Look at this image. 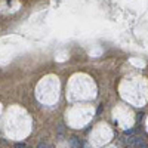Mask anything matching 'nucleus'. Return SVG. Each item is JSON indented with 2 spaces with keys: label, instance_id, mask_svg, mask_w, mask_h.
<instances>
[{
  "label": "nucleus",
  "instance_id": "obj_4",
  "mask_svg": "<svg viewBox=\"0 0 148 148\" xmlns=\"http://www.w3.org/2000/svg\"><path fill=\"white\" fill-rule=\"evenodd\" d=\"M138 148H148V145H145V144H142V145H139Z\"/></svg>",
  "mask_w": 148,
  "mask_h": 148
},
{
  "label": "nucleus",
  "instance_id": "obj_3",
  "mask_svg": "<svg viewBox=\"0 0 148 148\" xmlns=\"http://www.w3.org/2000/svg\"><path fill=\"white\" fill-rule=\"evenodd\" d=\"M15 147H16V148H25V144H19V142H18V144H15Z\"/></svg>",
  "mask_w": 148,
  "mask_h": 148
},
{
  "label": "nucleus",
  "instance_id": "obj_1",
  "mask_svg": "<svg viewBox=\"0 0 148 148\" xmlns=\"http://www.w3.org/2000/svg\"><path fill=\"white\" fill-rule=\"evenodd\" d=\"M68 141H70V145H71L73 148H80V139H79V138H76V136H71Z\"/></svg>",
  "mask_w": 148,
  "mask_h": 148
},
{
  "label": "nucleus",
  "instance_id": "obj_2",
  "mask_svg": "<svg viewBox=\"0 0 148 148\" xmlns=\"http://www.w3.org/2000/svg\"><path fill=\"white\" fill-rule=\"evenodd\" d=\"M39 148H49V145L45 144V142H40V144H39Z\"/></svg>",
  "mask_w": 148,
  "mask_h": 148
}]
</instances>
